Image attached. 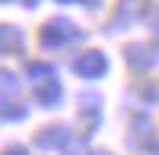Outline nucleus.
<instances>
[{
    "instance_id": "obj_1",
    "label": "nucleus",
    "mask_w": 159,
    "mask_h": 155,
    "mask_svg": "<svg viewBox=\"0 0 159 155\" xmlns=\"http://www.w3.org/2000/svg\"><path fill=\"white\" fill-rule=\"evenodd\" d=\"M73 38H83V32H76V25L70 19H51L42 29V44L45 48H61V44L73 41Z\"/></svg>"
},
{
    "instance_id": "obj_2",
    "label": "nucleus",
    "mask_w": 159,
    "mask_h": 155,
    "mask_svg": "<svg viewBox=\"0 0 159 155\" xmlns=\"http://www.w3.org/2000/svg\"><path fill=\"white\" fill-rule=\"evenodd\" d=\"M73 70L83 76V79H99V76L108 70V57H105L102 51H86V54H80L73 60Z\"/></svg>"
},
{
    "instance_id": "obj_3",
    "label": "nucleus",
    "mask_w": 159,
    "mask_h": 155,
    "mask_svg": "<svg viewBox=\"0 0 159 155\" xmlns=\"http://www.w3.org/2000/svg\"><path fill=\"white\" fill-rule=\"evenodd\" d=\"M147 0H121L118 3V13H115V19H111V32H121L124 25H134L143 13H147Z\"/></svg>"
},
{
    "instance_id": "obj_4",
    "label": "nucleus",
    "mask_w": 159,
    "mask_h": 155,
    "mask_svg": "<svg viewBox=\"0 0 159 155\" xmlns=\"http://www.w3.org/2000/svg\"><path fill=\"white\" fill-rule=\"evenodd\" d=\"M61 82H57V76H51V79H45V82H38L35 86V101L42 108H57L61 105Z\"/></svg>"
},
{
    "instance_id": "obj_5",
    "label": "nucleus",
    "mask_w": 159,
    "mask_h": 155,
    "mask_svg": "<svg viewBox=\"0 0 159 155\" xmlns=\"http://www.w3.org/2000/svg\"><path fill=\"white\" fill-rule=\"evenodd\" d=\"M67 127H45L42 133L35 136V146H42V149H57V146H67Z\"/></svg>"
},
{
    "instance_id": "obj_6",
    "label": "nucleus",
    "mask_w": 159,
    "mask_h": 155,
    "mask_svg": "<svg viewBox=\"0 0 159 155\" xmlns=\"http://www.w3.org/2000/svg\"><path fill=\"white\" fill-rule=\"evenodd\" d=\"M127 63L134 70H150L153 63H156V51L147 48V44H130L127 48Z\"/></svg>"
},
{
    "instance_id": "obj_7",
    "label": "nucleus",
    "mask_w": 159,
    "mask_h": 155,
    "mask_svg": "<svg viewBox=\"0 0 159 155\" xmlns=\"http://www.w3.org/2000/svg\"><path fill=\"white\" fill-rule=\"evenodd\" d=\"M25 44L22 32L16 25H0V54H7V51H19Z\"/></svg>"
},
{
    "instance_id": "obj_8",
    "label": "nucleus",
    "mask_w": 159,
    "mask_h": 155,
    "mask_svg": "<svg viewBox=\"0 0 159 155\" xmlns=\"http://www.w3.org/2000/svg\"><path fill=\"white\" fill-rule=\"evenodd\" d=\"M0 117L3 120H19V117H25V108L16 105V101H0Z\"/></svg>"
},
{
    "instance_id": "obj_9",
    "label": "nucleus",
    "mask_w": 159,
    "mask_h": 155,
    "mask_svg": "<svg viewBox=\"0 0 159 155\" xmlns=\"http://www.w3.org/2000/svg\"><path fill=\"white\" fill-rule=\"evenodd\" d=\"M29 76L38 79V82H45V79L54 76V67H51V63H29Z\"/></svg>"
},
{
    "instance_id": "obj_10",
    "label": "nucleus",
    "mask_w": 159,
    "mask_h": 155,
    "mask_svg": "<svg viewBox=\"0 0 159 155\" xmlns=\"http://www.w3.org/2000/svg\"><path fill=\"white\" fill-rule=\"evenodd\" d=\"M19 82H16V76L13 73H7V70H0V92H13Z\"/></svg>"
},
{
    "instance_id": "obj_11",
    "label": "nucleus",
    "mask_w": 159,
    "mask_h": 155,
    "mask_svg": "<svg viewBox=\"0 0 159 155\" xmlns=\"http://www.w3.org/2000/svg\"><path fill=\"white\" fill-rule=\"evenodd\" d=\"M67 155H86V149H83V146H70Z\"/></svg>"
},
{
    "instance_id": "obj_12",
    "label": "nucleus",
    "mask_w": 159,
    "mask_h": 155,
    "mask_svg": "<svg viewBox=\"0 0 159 155\" xmlns=\"http://www.w3.org/2000/svg\"><path fill=\"white\" fill-rule=\"evenodd\" d=\"M3 155H25V149H19V146H13V149H7Z\"/></svg>"
},
{
    "instance_id": "obj_13",
    "label": "nucleus",
    "mask_w": 159,
    "mask_h": 155,
    "mask_svg": "<svg viewBox=\"0 0 159 155\" xmlns=\"http://www.w3.org/2000/svg\"><path fill=\"white\" fill-rule=\"evenodd\" d=\"M153 25H156V35H159V13H156V22H153Z\"/></svg>"
},
{
    "instance_id": "obj_14",
    "label": "nucleus",
    "mask_w": 159,
    "mask_h": 155,
    "mask_svg": "<svg viewBox=\"0 0 159 155\" xmlns=\"http://www.w3.org/2000/svg\"><path fill=\"white\" fill-rule=\"evenodd\" d=\"M153 155H159V146H156V149H153Z\"/></svg>"
},
{
    "instance_id": "obj_15",
    "label": "nucleus",
    "mask_w": 159,
    "mask_h": 155,
    "mask_svg": "<svg viewBox=\"0 0 159 155\" xmlns=\"http://www.w3.org/2000/svg\"><path fill=\"white\" fill-rule=\"evenodd\" d=\"M99 155H108V152H99Z\"/></svg>"
},
{
    "instance_id": "obj_16",
    "label": "nucleus",
    "mask_w": 159,
    "mask_h": 155,
    "mask_svg": "<svg viewBox=\"0 0 159 155\" xmlns=\"http://www.w3.org/2000/svg\"><path fill=\"white\" fill-rule=\"evenodd\" d=\"M0 3H3V0H0Z\"/></svg>"
}]
</instances>
